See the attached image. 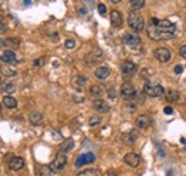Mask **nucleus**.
I'll return each instance as SVG.
<instances>
[{"instance_id":"nucleus-4","label":"nucleus","mask_w":186,"mask_h":176,"mask_svg":"<svg viewBox=\"0 0 186 176\" xmlns=\"http://www.w3.org/2000/svg\"><path fill=\"white\" fill-rule=\"evenodd\" d=\"M67 165V157H66L65 152H60V153H57L55 157V160L52 162V166L50 169L53 172H60L65 169V166Z\"/></svg>"},{"instance_id":"nucleus-32","label":"nucleus","mask_w":186,"mask_h":176,"mask_svg":"<svg viewBox=\"0 0 186 176\" xmlns=\"http://www.w3.org/2000/svg\"><path fill=\"white\" fill-rule=\"evenodd\" d=\"M179 55H181L183 59H186V44H183V46L179 49Z\"/></svg>"},{"instance_id":"nucleus-8","label":"nucleus","mask_w":186,"mask_h":176,"mask_svg":"<svg viewBox=\"0 0 186 176\" xmlns=\"http://www.w3.org/2000/svg\"><path fill=\"white\" fill-rule=\"evenodd\" d=\"M123 42H125L126 46H129L130 49H138L140 48V37L139 36H136V34H125V37H123Z\"/></svg>"},{"instance_id":"nucleus-23","label":"nucleus","mask_w":186,"mask_h":176,"mask_svg":"<svg viewBox=\"0 0 186 176\" xmlns=\"http://www.w3.org/2000/svg\"><path fill=\"white\" fill-rule=\"evenodd\" d=\"M76 176H102V173L98 169H86V171L80 172L79 175H76Z\"/></svg>"},{"instance_id":"nucleus-11","label":"nucleus","mask_w":186,"mask_h":176,"mask_svg":"<svg viewBox=\"0 0 186 176\" xmlns=\"http://www.w3.org/2000/svg\"><path fill=\"white\" fill-rule=\"evenodd\" d=\"M9 167L12 171H20L24 167V159L20 156H14L9 160Z\"/></svg>"},{"instance_id":"nucleus-17","label":"nucleus","mask_w":186,"mask_h":176,"mask_svg":"<svg viewBox=\"0 0 186 176\" xmlns=\"http://www.w3.org/2000/svg\"><path fill=\"white\" fill-rule=\"evenodd\" d=\"M95 76L98 77V79H100V80H105V79H107V77L110 76V69L106 66L98 67V69L95 70Z\"/></svg>"},{"instance_id":"nucleus-28","label":"nucleus","mask_w":186,"mask_h":176,"mask_svg":"<svg viewBox=\"0 0 186 176\" xmlns=\"http://www.w3.org/2000/svg\"><path fill=\"white\" fill-rule=\"evenodd\" d=\"M74 83H76L77 86H80V87H82V86H84L86 83H88V77H86V76H82V75H79V76L74 79Z\"/></svg>"},{"instance_id":"nucleus-43","label":"nucleus","mask_w":186,"mask_h":176,"mask_svg":"<svg viewBox=\"0 0 186 176\" xmlns=\"http://www.w3.org/2000/svg\"><path fill=\"white\" fill-rule=\"evenodd\" d=\"M0 112H2V105H0Z\"/></svg>"},{"instance_id":"nucleus-5","label":"nucleus","mask_w":186,"mask_h":176,"mask_svg":"<svg viewBox=\"0 0 186 176\" xmlns=\"http://www.w3.org/2000/svg\"><path fill=\"white\" fill-rule=\"evenodd\" d=\"M155 57L158 59L159 62H162V63H166L170 60V57H172V53H170V50L167 48H158V49H155V52H153Z\"/></svg>"},{"instance_id":"nucleus-25","label":"nucleus","mask_w":186,"mask_h":176,"mask_svg":"<svg viewBox=\"0 0 186 176\" xmlns=\"http://www.w3.org/2000/svg\"><path fill=\"white\" fill-rule=\"evenodd\" d=\"M74 146V142L72 140V139H67L66 142H63V145H62V152H69V150H72Z\"/></svg>"},{"instance_id":"nucleus-18","label":"nucleus","mask_w":186,"mask_h":176,"mask_svg":"<svg viewBox=\"0 0 186 176\" xmlns=\"http://www.w3.org/2000/svg\"><path fill=\"white\" fill-rule=\"evenodd\" d=\"M36 176H53V171L50 169V166H39L36 169Z\"/></svg>"},{"instance_id":"nucleus-31","label":"nucleus","mask_w":186,"mask_h":176,"mask_svg":"<svg viewBox=\"0 0 186 176\" xmlns=\"http://www.w3.org/2000/svg\"><path fill=\"white\" fill-rule=\"evenodd\" d=\"M98 10H99V13H100V14H105V13H106V6L103 5V3H99V5H98Z\"/></svg>"},{"instance_id":"nucleus-33","label":"nucleus","mask_w":186,"mask_h":176,"mask_svg":"<svg viewBox=\"0 0 186 176\" xmlns=\"http://www.w3.org/2000/svg\"><path fill=\"white\" fill-rule=\"evenodd\" d=\"M5 75H6V76H14V75H16V72H14L13 69H7V67H6V69H5Z\"/></svg>"},{"instance_id":"nucleus-41","label":"nucleus","mask_w":186,"mask_h":176,"mask_svg":"<svg viewBox=\"0 0 186 176\" xmlns=\"http://www.w3.org/2000/svg\"><path fill=\"white\" fill-rule=\"evenodd\" d=\"M24 2V5H29V3H30V0H23Z\"/></svg>"},{"instance_id":"nucleus-22","label":"nucleus","mask_w":186,"mask_h":176,"mask_svg":"<svg viewBox=\"0 0 186 176\" xmlns=\"http://www.w3.org/2000/svg\"><path fill=\"white\" fill-rule=\"evenodd\" d=\"M16 90V86L13 85V83H6V85L2 86V93L3 95H9V93H13V92Z\"/></svg>"},{"instance_id":"nucleus-15","label":"nucleus","mask_w":186,"mask_h":176,"mask_svg":"<svg viewBox=\"0 0 186 176\" xmlns=\"http://www.w3.org/2000/svg\"><path fill=\"white\" fill-rule=\"evenodd\" d=\"M110 23H112L113 27H119V26H122V23H123V17H122L120 12L112 10L110 12Z\"/></svg>"},{"instance_id":"nucleus-29","label":"nucleus","mask_w":186,"mask_h":176,"mask_svg":"<svg viewBox=\"0 0 186 176\" xmlns=\"http://www.w3.org/2000/svg\"><path fill=\"white\" fill-rule=\"evenodd\" d=\"M65 46H66V49H73L76 46V42H74L73 39H67L65 42Z\"/></svg>"},{"instance_id":"nucleus-21","label":"nucleus","mask_w":186,"mask_h":176,"mask_svg":"<svg viewBox=\"0 0 186 176\" xmlns=\"http://www.w3.org/2000/svg\"><path fill=\"white\" fill-rule=\"evenodd\" d=\"M179 92L177 90H173V89H169V90H166V99L169 100V102H177L179 100Z\"/></svg>"},{"instance_id":"nucleus-12","label":"nucleus","mask_w":186,"mask_h":176,"mask_svg":"<svg viewBox=\"0 0 186 176\" xmlns=\"http://www.w3.org/2000/svg\"><path fill=\"white\" fill-rule=\"evenodd\" d=\"M0 60L3 63H6V65H14V63H17L16 62V55L12 50H5V52L0 55Z\"/></svg>"},{"instance_id":"nucleus-20","label":"nucleus","mask_w":186,"mask_h":176,"mask_svg":"<svg viewBox=\"0 0 186 176\" xmlns=\"http://www.w3.org/2000/svg\"><path fill=\"white\" fill-rule=\"evenodd\" d=\"M3 105L6 107H9V109H14L17 106V100L14 99V97H12V96H5L3 97Z\"/></svg>"},{"instance_id":"nucleus-7","label":"nucleus","mask_w":186,"mask_h":176,"mask_svg":"<svg viewBox=\"0 0 186 176\" xmlns=\"http://www.w3.org/2000/svg\"><path fill=\"white\" fill-rule=\"evenodd\" d=\"M95 159H96V156H95L93 153H83V155H80V156L76 159L74 166L82 167V166H84V165H89V163L95 162Z\"/></svg>"},{"instance_id":"nucleus-6","label":"nucleus","mask_w":186,"mask_h":176,"mask_svg":"<svg viewBox=\"0 0 186 176\" xmlns=\"http://www.w3.org/2000/svg\"><path fill=\"white\" fill-rule=\"evenodd\" d=\"M120 95L123 99H133L136 97V89L132 83H123L120 87Z\"/></svg>"},{"instance_id":"nucleus-40","label":"nucleus","mask_w":186,"mask_h":176,"mask_svg":"<svg viewBox=\"0 0 186 176\" xmlns=\"http://www.w3.org/2000/svg\"><path fill=\"white\" fill-rule=\"evenodd\" d=\"M110 2H112V3H120L122 0H110Z\"/></svg>"},{"instance_id":"nucleus-26","label":"nucleus","mask_w":186,"mask_h":176,"mask_svg":"<svg viewBox=\"0 0 186 176\" xmlns=\"http://www.w3.org/2000/svg\"><path fill=\"white\" fill-rule=\"evenodd\" d=\"M89 92H90V95L92 96H100L102 95V87H100L99 85H93V86H90Z\"/></svg>"},{"instance_id":"nucleus-16","label":"nucleus","mask_w":186,"mask_h":176,"mask_svg":"<svg viewBox=\"0 0 186 176\" xmlns=\"http://www.w3.org/2000/svg\"><path fill=\"white\" fill-rule=\"evenodd\" d=\"M29 120H30V123L32 125L39 126V125H43V122H45V116H43L40 112H32V113L29 114Z\"/></svg>"},{"instance_id":"nucleus-36","label":"nucleus","mask_w":186,"mask_h":176,"mask_svg":"<svg viewBox=\"0 0 186 176\" xmlns=\"http://www.w3.org/2000/svg\"><path fill=\"white\" fill-rule=\"evenodd\" d=\"M107 95H109V97H110V99H115V97H116V92L115 90H107Z\"/></svg>"},{"instance_id":"nucleus-37","label":"nucleus","mask_w":186,"mask_h":176,"mask_svg":"<svg viewBox=\"0 0 186 176\" xmlns=\"http://www.w3.org/2000/svg\"><path fill=\"white\" fill-rule=\"evenodd\" d=\"M182 72H183V67H182L181 65H177V66L175 67V73H177V75H179V73H182Z\"/></svg>"},{"instance_id":"nucleus-24","label":"nucleus","mask_w":186,"mask_h":176,"mask_svg":"<svg viewBox=\"0 0 186 176\" xmlns=\"http://www.w3.org/2000/svg\"><path fill=\"white\" fill-rule=\"evenodd\" d=\"M130 7H132V10H140L142 7L145 6V0H130Z\"/></svg>"},{"instance_id":"nucleus-39","label":"nucleus","mask_w":186,"mask_h":176,"mask_svg":"<svg viewBox=\"0 0 186 176\" xmlns=\"http://www.w3.org/2000/svg\"><path fill=\"white\" fill-rule=\"evenodd\" d=\"M117 173L116 172H109V173H107V176H116Z\"/></svg>"},{"instance_id":"nucleus-14","label":"nucleus","mask_w":186,"mask_h":176,"mask_svg":"<svg viewBox=\"0 0 186 176\" xmlns=\"http://www.w3.org/2000/svg\"><path fill=\"white\" fill-rule=\"evenodd\" d=\"M150 125H152V118L148 114H140L136 119V126L139 129H148Z\"/></svg>"},{"instance_id":"nucleus-9","label":"nucleus","mask_w":186,"mask_h":176,"mask_svg":"<svg viewBox=\"0 0 186 176\" xmlns=\"http://www.w3.org/2000/svg\"><path fill=\"white\" fill-rule=\"evenodd\" d=\"M136 69H138L136 65L133 62H130V60H126L122 65V73H123L125 77H132L136 73Z\"/></svg>"},{"instance_id":"nucleus-42","label":"nucleus","mask_w":186,"mask_h":176,"mask_svg":"<svg viewBox=\"0 0 186 176\" xmlns=\"http://www.w3.org/2000/svg\"><path fill=\"white\" fill-rule=\"evenodd\" d=\"M2 82H3V77L0 76V85H2Z\"/></svg>"},{"instance_id":"nucleus-2","label":"nucleus","mask_w":186,"mask_h":176,"mask_svg":"<svg viewBox=\"0 0 186 176\" xmlns=\"http://www.w3.org/2000/svg\"><path fill=\"white\" fill-rule=\"evenodd\" d=\"M127 24H129V27L132 29V30L140 32V30H143V27H145V20L139 13L132 12V13L129 14V17H127Z\"/></svg>"},{"instance_id":"nucleus-3","label":"nucleus","mask_w":186,"mask_h":176,"mask_svg":"<svg viewBox=\"0 0 186 176\" xmlns=\"http://www.w3.org/2000/svg\"><path fill=\"white\" fill-rule=\"evenodd\" d=\"M143 93L148 96H152V97H159V96H163L165 89H163L162 85H152V83L146 82L143 86Z\"/></svg>"},{"instance_id":"nucleus-10","label":"nucleus","mask_w":186,"mask_h":176,"mask_svg":"<svg viewBox=\"0 0 186 176\" xmlns=\"http://www.w3.org/2000/svg\"><path fill=\"white\" fill-rule=\"evenodd\" d=\"M125 162L130 167H138L140 165V156L136 152H129V153H126Z\"/></svg>"},{"instance_id":"nucleus-13","label":"nucleus","mask_w":186,"mask_h":176,"mask_svg":"<svg viewBox=\"0 0 186 176\" xmlns=\"http://www.w3.org/2000/svg\"><path fill=\"white\" fill-rule=\"evenodd\" d=\"M93 109L98 110V112H100V113H106V112H109V109H110V106L107 105V102H105L103 99H96L93 100Z\"/></svg>"},{"instance_id":"nucleus-35","label":"nucleus","mask_w":186,"mask_h":176,"mask_svg":"<svg viewBox=\"0 0 186 176\" xmlns=\"http://www.w3.org/2000/svg\"><path fill=\"white\" fill-rule=\"evenodd\" d=\"M163 112H165L166 114H172V113H173V109L170 107V106H166V107L163 109Z\"/></svg>"},{"instance_id":"nucleus-34","label":"nucleus","mask_w":186,"mask_h":176,"mask_svg":"<svg viewBox=\"0 0 186 176\" xmlns=\"http://www.w3.org/2000/svg\"><path fill=\"white\" fill-rule=\"evenodd\" d=\"M6 32V24L3 23V20H2V17H0V34L5 33Z\"/></svg>"},{"instance_id":"nucleus-1","label":"nucleus","mask_w":186,"mask_h":176,"mask_svg":"<svg viewBox=\"0 0 186 176\" xmlns=\"http://www.w3.org/2000/svg\"><path fill=\"white\" fill-rule=\"evenodd\" d=\"M175 30L176 26L170 20H158L153 17L146 29V33L152 40H167L173 36Z\"/></svg>"},{"instance_id":"nucleus-19","label":"nucleus","mask_w":186,"mask_h":176,"mask_svg":"<svg viewBox=\"0 0 186 176\" xmlns=\"http://www.w3.org/2000/svg\"><path fill=\"white\" fill-rule=\"evenodd\" d=\"M136 139H138V132H136V130H132L129 133L123 135V140H125L127 145H133V143L136 142Z\"/></svg>"},{"instance_id":"nucleus-30","label":"nucleus","mask_w":186,"mask_h":176,"mask_svg":"<svg viewBox=\"0 0 186 176\" xmlns=\"http://www.w3.org/2000/svg\"><path fill=\"white\" fill-rule=\"evenodd\" d=\"M33 65H34L36 67L43 66V65H45V57H39V59H36V60L33 62Z\"/></svg>"},{"instance_id":"nucleus-27","label":"nucleus","mask_w":186,"mask_h":176,"mask_svg":"<svg viewBox=\"0 0 186 176\" xmlns=\"http://www.w3.org/2000/svg\"><path fill=\"white\" fill-rule=\"evenodd\" d=\"M102 123V118L100 116H92L90 119H89V126H98V125Z\"/></svg>"},{"instance_id":"nucleus-38","label":"nucleus","mask_w":186,"mask_h":176,"mask_svg":"<svg viewBox=\"0 0 186 176\" xmlns=\"http://www.w3.org/2000/svg\"><path fill=\"white\" fill-rule=\"evenodd\" d=\"M10 43H13V44H19V43H20V39L19 37H12L10 39Z\"/></svg>"}]
</instances>
